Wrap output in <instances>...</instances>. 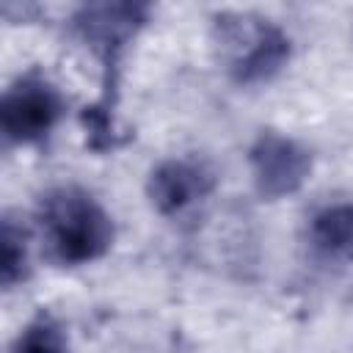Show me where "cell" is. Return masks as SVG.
Instances as JSON below:
<instances>
[{
    "label": "cell",
    "mask_w": 353,
    "mask_h": 353,
    "mask_svg": "<svg viewBox=\"0 0 353 353\" xmlns=\"http://www.w3.org/2000/svg\"><path fill=\"white\" fill-rule=\"evenodd\" d=\"M309 240L325 259H353V204H328L309 223Z\"/></svg>",
    "instance_id": "8992f818"
},
{
    "label": "cell",
    "mask_w": 353,
    "mask_h": 353,
    "mask_svg": "<svg viewBox=\"0 0 353 353\" xmlns=\"http://www.w3.org/2000/svg\"><path fill=\"white\" fill-rule=\"evenodd\" d=\"M61 110L63 102L50 83L39 77H25L14 83L3 97V108H0L3 132L17 143L39 141L55 127Z\"/></svg>",
    "instance_id": "3957f363"
},
{
    "label": "cell",
    "mask_w": 353,
    "mask_h": 353,
    "mask_svg": "<svg viewBox=\"0 0 353 353\" xmlns=\"http://www.w3.org/2000/svg\"><path fill=\"white\" fill-rule=\"evenodd\" d=\"M0 240H3L0 243V276H3V287H11L22 279V270H25V234L22 229L11 223V218H6Z\"/></svg>",
    "instance_id": "ba28073f"
},
{
    "label": "cell",
    "mask_w": 353,
    "mask_h": 353,
    "mask_svg": "<svg viewBox=\"0 0 353 353\" xmlns=\"http://www.w3.org/2000/svg\"><path fill=\"white\" fill-rule=\"evenodd\" d=\"M14 353H69V350L61 325L52 317H39L19 334Z\"/></svg>",
    "instance_id": "52a82bcc"
},
{
    "label": "cell",
    "mask_w": 353,
    "mask_h": 353,
    "mask_svg": "<svg viewBox=\"0 0 353 353\" xmlns=\"http://www.w3.org/2000/svg\"><path fill=\"white\" fill-rule=\"evenodd\" d=\"M210 188H212V176L199 163L190 160H168L157 165L149 179L152 204L165 215L182 212L185 207L207 196Z\"/></svg>",
    "instance_id": "5b68a950"
},
{
    "label": "cell",
    "mask_w": 353,
    "mask_h": 353,
    "mask_svg": "<svg viewBox=\"0 0 353 353\" xmlns=\"http://www.w3.org/2000/svg\"><path fill=\"white\" fill-rule=\"evenodd\" d=\"M309 165L312 160L306 149H301L295 141L276 135V132L259 135V141L251 149L254 179H256L259 193L268 199H279V196L298 190L309 174Z\"/></svg>",
    "instance_id": "277c9868"
},
{
    "label": "cell",
    "mask_w": 353,
    "mask_h": 353,
    "mask_svg": "<svg viewBox=\"0 0 353 353\" xmlns=\"http://www.w3.org/2000/svg\"><path fill=\"white\" fill-rule=\"evenodd\" d=\"M41 223L52 254L66 265L99 259L113 240L110 215L80 188H58L41 204Z\"/></svg>",
    "instance_id": "6da1fadb"
},
{
    "label": "cell",
    "mask_w": 353,
    "mask_h": 353,
    "mask_svg": "<svg viewBox=\"0 0 353 353\" xmlns=\"http://www.w3.org/2000/svg\"><path fill=\"white\" fill-rule=\"evenodd\" d=\"M221 44L229 55V72L240 83L268 80L290 55L287 36L268 19L221 17Z\"/></svg>",
    "instance_id": "7a4b0ae2"
}]
</instances>
